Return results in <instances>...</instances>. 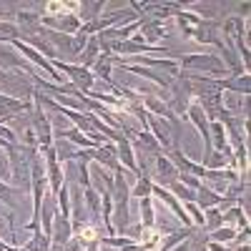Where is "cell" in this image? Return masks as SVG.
<instances>
[{
	"mask_svg": "<svg viewBox=\"0 0 251 251\" xmlns=\"http://www.w3.org/2000/svg\"><path fill=\"white\" fill-rule=\"evenodd\" d=\"M176 63H178V68H181L183 73L206 71L208 78H216V75L226 78V75H228L226 63L221 60V55H214V53H186V55L181 53V55L176 58Z\"/></svg>",
	"mask_w": 251,
	"mask_h": 251,
	"instance_id": "1",
	"label": "cell"
},
{
	"mask_svg": "<svg viewBox=\"0 0 251 251\" xmlns=\"http://www.w3.org/2000/svg\"><path fill=\"white\" fill-rule=\"evenodd\" d=\"M30 128L35 131V138H38V151L43 153L46 149L53 146V126H50V118H48V111L40 106L38 100H33V111H30Z\"/></svg>",
	"mask_w": 251,
	"mask_h": 251,
	"instance_id": "2",
	"label": "cell"
},
{
	"mask_svg": "<svg viewBox=\"0 0 251 251\" xmlns=\"http://www.w3.org/2000/svg\"><path fill=\"white\" fill-rule=\"evenodd\" d=\"M50 63H53V68H55L58 73L66 75V78L73 83V86H75L80 93L93 91L96 78H93V73H91L88 68H83V66H73V63H66V60H60V58H55V60H50Z\"/></svg>",
	"mask_w": 251,
	"mask_h": 251,
	"instance_id": "3",
	"label": "cell"
},
{
	"mask_svg": "<svg viewBox=\"0 0 251 251\" xmlns=\"http://www.w3.org/2000/svg\"><path fill=\"white\" fill-rule=\"evenodd\" d=\"M151 181L156 186H169L174 181H178V169L171 163V158L166 156V153H158L156 161H153V171H151Z\"/></svg>",
	"mask_w": 251,
	"mask_h": 251,
	"instance_id": "4",
	"label": "cell"
},
{
	"mask_svg": "<svg viewBox=\"0 0 251 251\" xmlns=\"http://www.w3.org/2000/svg\"><path fill=\"white\" fill-rule=\"evenodd\" d=\"M143 108H146V113H156V116H161V118H166L171 123V128L178 133V118L174 116V111L169 108V103L166 100H161L158 96H143Z\"/></svg>",
	"mask_w": 251,
	"mask_h": 251,
	"instance_id": "5",
	"label": "cell"
},
{
	"mask_svg": "<svg viewBox=\"0 0 251 251\" xmlns=\"http://www.w3.org/2000/svg\"><path fill=\"white\" fill-rule=\"evenodd\" d=\"M103 10H106V0H80L78 8H75V15L83 25L86 23H93V20H98L103 15Z\"/></svg>",
	"mask_w": 251,
	"mask_h": 251,
	"instance_id": "6",
	"label": "cell"
},
{
	"mask_svg": "<svg viewBox=\"0 0 251 251\" xmlns=\"http://www.w3.org/2000/svg\"><path fill=\"white\" fill-rule=\"evenodd\" d=\"M116 158H118V163L123 166L126 171H131V174H136V176H138V166H136V153H133V146H131V141L126 138V136L116 143Z\"/></svg>",
	"mask_w": 251,
	"mask_h": 251,
	"instance_id": "7",
	"label": "cell"
},
{
	"mask_svg": "<svg viewBox=\"0 0 251 251\" xmlns=\"http://www.w3.org/2000/svg\"><path fill=\"white\" fill-rule=\"evenodd\" d=\"M73 236V228H71V219L66 216H55L53 219V231H50V246H66L68 239Z\"/></svg>",
	"mask_w": 251,
	"mask_h": 251,
	"instance_id": "8",
	"label": "cell"
},
{
	"mask_svg": "<svg viewBox=\"0 0 251 251\" xmlns=\"http://www.w3.org/2000/svg\"><path fill=\"white\" fill-rule=\"evenodd\" d=\"M121 71H128V73H136V75L149 78V80H153V83H156V86H161L163 91H169V88H171V83H174V78H171V75H166V73H156V71L143 68V66H121Z\"/></svg>",
	"mask_w": 251,
	"mask_h": 251,
	"instance_id": "9",
	"label": "cell"
},
{
	"mask_svg": "<svg viewBox=\"0 0 251 251\" xmlns=\"http://www.w3.org/2000/svg\"><path fill=\"white\" fill-rule=\"evenodd\" d=\"M98 55H100V43H98V38H96V35H91L75 66H83V68H88V71H91V66H93V63L98 60Z\"/></svg>",
	"mask_w": 251,
	"mask_h": 251,
	"instance_id": "10",
	"label": "cell"
},
{
	"mask_svg": "<svg viewBox=\"0 0 251 251\" xmlns=\"http://www.w3.org/2000/svg\"><path fill=\"white\" fill-rule=\"evenodd\" d=\"M141 201V224L143 228H156V214H153V196L138 199Z\"/></svg>",
	"mask_w": 251,
	"mask_h": 251,
	"instance_id": "11",
	"label": "cell"
},
{
	"mask_svg": "<svg viewBox=\"0 0 251 251\" xmlns=\"http://www.w3.org/2000/svg\"><path fill=\"white\" fill-rule=\"evenodd\" d=\"M20 249H23V251H48V249H50V236H46V234L38 228V231L30 234V241L23 244Z\"/></svg>",
	"mask_w": 251,
	"mask_h": 251,
	"instance_id": "12",
	"label": "cell"
},
{
	"mask_svg": "<svg viewBox=\"0 0 251 251\" xmlns=\"http://www.w3.org/2000/svg\"><path fill=\"white\" fill-rule=\"evenodd\" d=\"M236 234H239V228H234V226H219L216 231H208V241L226 244V241H234Z\"/></svg>",
	"mask_w": 251,
	"mask_h": 251,
	"instance_id": "13",
	"label": "cell"
},
{
	"mask_svg": "<svg viewBox=\"0 0 251 251\" xmlns=\"http://www.w3.org/2000/svg\"><path fill=\"white\" fill-rule=\"evenodd\" d=\"M151 188H153L151 176H138L136 186L131 188V199H146V196H151Z\"/></svg>",
	"mask_w": 251,
	"mask_h": 251,
	"instance_id": "14",
	"label": "cell"
},
{
	"mask_svg": "<svg viewBox=\"0 0 251 251\" xmlns=\"http://www.w3.org/2000/svg\"><path fill=\"white\" fill-rule=\"evenodd\" d=\"M166 188H169V191L178 199V201H196V191H191V188H186L181 181H174V183H169V186H166Z\"/></svg>",
	"mask_w": 251,
	"mask_h": 251,
	"instance_id": "15",
	"label": "cell"
},
{
	"mask_svg": "<svg viewBox=\"0 0 251 251\" xmlns=\"http://www.w3.org/2000/svg\"><path fill=\"white\" fill-rule=\"evenodd\" d=\"M55 199H58V203H60V216H66V219H71V191H68V186H60V191L55 194Z\"/></svg>",
	"mask_w": 251,
	"mask_h": 251,
	"instance_id": "16",
	"label": "cell"
},
{
	"mask_svg": "<svg viewBox=\"0 0 251 251\" xmlns=\"http://www.w3.org/2000/svg\"><path fill=\"white\" fill-rule=\"evenodd\" d=\"M178 181H181L186 188H191V191H196V188L201 186V178H196V176H191V174H183V171H178Z\"/></svg>",
	"mask_w": 251,
	"mask_h": 251,
	"instance_id": "17",
	"label": "cell"
},
{
	"mask_svg": "<svg viewBox=\"0 0 251 251\" xmlns=\"http://www.w3.org/2000/svg\"><path fill=\"white\" fill-rule=\"evenodd\" d=\"M63 251H86V244H83V241H80V239L73 234V236L68 239V244L63 246Z\"/></svg>",
	"mask_w": 251,
	"mask_h": 251,
	"instance_id": "18",
	"label": "cell"
},
{
	"mask_svg": "<svg viewBox=\"0 0 251 251\" xmlns=\"http://www.w3.org/2000/svg\"><path fill=\"white\" fill-rule=\"evenodd\" d=\"M208 251H228L224 244H214V241H208Z\"/></svg>",
	"mask_w": 251,
	"mask_h": 251,
	"instance_id": "19",
	"label": "cell"
},
{
	"mask_svg": "<svg viewBox=\"0 0 251 251\" xmlns=\"http://www.w3.org/2000/svg\"><path fill=\"white\" fill-rule=\"evenodd\" d=\"M241 15H244V20L249 18V3H244V5H241Z\"/></svg>",
	"mask_w": 251,
	"mask_h": 251,
	"instance_id": "20",
	"label": "cell"
},
{
	"mask_svg": "<svg viewBox=\"0 0 251 251\" xmlns=\"http://www.w3.org/2000/svg\"><path fill=\"white\" fill-rule=\"evenodd\" d=\"M86 251H100V249H98V244H93V246H86Z\"/></svg>",
	"mask_w": 251,
	"mask_h": 251,
	"instance_id": "21",
	"label": "cell"
}]
</instances>
